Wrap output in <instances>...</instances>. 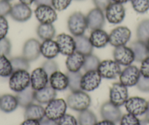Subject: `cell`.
Segmentation results:
<instances>
[{
	"label": "cell",
	"mask_w": 149,
	"mask_h": 125,
	"mask_svg": "<svg viewBox=\"0 0 149 125\" xmlns=\"http://www.w3.org/2000/svg\"><path fill=\"white\" fill-rule=\"evenodd\" d=\"M31 84L30 74L27 70L14 71L10 76L9 87L12 91L18 93L29 87Z\"/></svg>",
	"instance_id": "cell-3"
},
{
	"label": "cell",
	"mask_w": 149,
	"mask_h": 125,
	"mask_svg": "<svg viewBox=\"0 0 149 125\" xmlns=\"http://www.w3.org/2000/svg\"><path fill=\"white\" fill-rule=\"evenodd\" d=\"M41 67L46 72L48 76H50L51 74L55 73L58 69V64L54 59H48L45 61H44Z\"/></svg>",
	"instance_id": "cell-39"
},
{
	"label": "cell",
	"mask_w": 149,
	"mask_h": 125,
	"mask_svg": "<svg viewBox=\"0 0 149 125\" xmlns=\"http://www.w3.org/2000/svg\"><path fill=\"white\" fill-rule=\"evenodd\" d=\"M34 15L40 24H53L58 18L56 10L49 5L37 6L34 10Z\"/></svg>",
	"instance_id": "cell-12"
},
{
	"label": "cell",
	"mask_w": 149,
	"mask_h": 125,
	"mask_svg": "<svg viewBox=\"0 0 149 125\" xmlns=\"http://www.w3.org/2000/svg\"><path fill=\"white\" fill-rule=\"evenodd\" d=\"M146 45H147V48L148 50V52H149V40L146 42Z\"/></svg>",
	"instance_id": "cell-56"
},
{
	"label": "cell",
	"mask_w": 149,
	"mask_h": 125,
	"mask_svg": "<svg viewBox=\"0 0 149 125\" xmlns=\"http://www.w3.org/2000/svg\"><path fill=\"white\" fill-rule=\"evenodd\" d=\"M104 11L105 18L110 24H119L125 18L126 10L122 4L112 2Z\"/></svg>",
	"instance_id": "cell-8"
},
{
	"label": "cell",
	"mask_w": 149,
	"mask_h": 125,
	"mask_svg": "<svg viewBox=\"0 0 149 125\" xmlns=\"http://www.w3.org/2000/svg\"><path fill=\"white\" fill-rule=\"evenodd\" d=\"M134 11L140 14L146 13L149 10V0H130Z\"/></svg>",
	"instance_id": "cell-37"
},
{
	"label": "cell",
	"mask_w": 149,
	"mask_h": 125,
	"mask_svg": "<svg viewBox=\"0 0 149 125\" xmlns=\"http://www.w3.org/2000/svg\"><path fill=\"white\" fill-rule=\"evenodd\" d=\"M30 86L31 89L34 91H37L48 86L49 76L42 67H37L31 72V74L30 75Z\"/></svg>",
	"instance_id": "cell-17"
},
{
	"label": "cell",
	"mask_w": 149,
	"mask_h": 125,
	"mask_svg": "<svg viewBox=\"0 0 149 125\" xmlns=\"http://www.w3.org/2000/svg\"><path fill=\"white\" fill-rule=\"evenodd\" d=\"M76 1H83V0H76Z\"/></svg>",
	"instance_id": "cell-58"
},
{
	"label": "cell",
	"mask_w": 149,
	"mask_h": 125,
	"mask_svg": "<svg viewBox=\"0 0 149 125\" xmlns=\"http://www.w3.org/2000/svg\"><path fill=\"white\" fill-rule=\"evenodd\" d=\"M40 125H58V122L57 121L51 120V119H47V118H44L42 121L40 122Z\"/></svg>",
	"instance_id": "cell-48"
},
{
	"label": "cell",
	"mask_w": 149,
	"mask_h": 125,
	"mask_svg": "<svg viewBox=\"0 0 149 125\" xmlns=\"http://www.w3.org/2000/svg\"><path fill=\"white\" fill-rule=\"evenodd\" d=\"M10 15L14 21L18 22H25L31 18L32 10L29 5L20 2L12 6Z\"/></svg>",
	"instance_id": "cell-19"
},
{
	"label": "cell",
	"mask_w": 149,
	"mask_h": 125,
	"mask_svg": "<svg viewBox=\"0 0 149 125\" xmlns=\"http://www.w3.org/2000/svg\"><path fill=\"white\" fill-rule=\"evenodd\" d=\"M102 78L97 70L86 72L82 75L81 82V88L82 91H92L97 89L101 83Z\"/></svg>",
	"instance_id": "cell-10"
},
{
	"label": "cell",
	"mask_w": 149,
	"mask_h": 125,
	"mask_svg": "<svg viewBox=\"0 0 149 125\" xmlns=\"http://www.w3.org/2000/svg\"><path fill=\"white\" fill-rule=\"evenodd\" d=\"M129 1H130V0H112L113 2H116V3H120L122 4V5L124 3H127Z\"/></svg>",
	"instance_id": "cell-53"
},
{
	"label": "cell",
	"mask_w": 149,
	"mask_h": 125,
	"mask_svg": "<svg viewBox=\"0 0 149 125\" xmlns=\"http://www.w3.org/2000/svg\"><path fill=\"white\" fill-rule=\"evenodd\" d=\"M72 0H52V7L57 11H62L67 9Z\"/></svg>",
	"instance_id": "cell-41"
},
{
	"label": "cell",
	"mask_w": 149,
	"mask_h": 125,
	"mask_svg": "<svg viewBox=\"0 0 149 125\" xmlns=\"http://www.w3.org/2000/svg\"><path fill=\"white\" fill-rule=\"evenodd\" d=\"M45 117V108L41 105L32 103L25 108V119H34L40 122Z\"/></svg>",
	"instance_id": "cell-26"
},
{
	"label": "cell",
	"mask_w": 149,
	"mask_h": 125,
	"mask_svg": "<svg viewBox=\"0 0 149 125\" xmlns=\"http://www.w3.org/2000/svg\"><path fill=\"white\" fill-rule=\"evenodd\" d=\"M78 122L79 125H95L97 123V118L94 112L87 109L80 112Z\"/></svg>",
	"instance_id": "cell-32"
},
{
	"label": "cell",
	"mask_w": 149,
	"mask_h": 125,
	"mask_svg": "<svg viewBox=\"0 0 149 125\" xmlns=\"http://www.w3.org/2000/svg\"><path fill=\"white\" fill-rule=\"evenodd\" d=\"M40 53L47 59H54L59 54L56 42L53 40H44L40 45Z\"/></svg>",
	"instance_id": "cell-24"
},
{
	"label": "cell",
	"mask_w": 149,
	"mask_h": 125,
	"mask_svg": "<svg viewBox=\"0 0 149 125\" xmlns=\"http://www.w3.org/2000/svg\"><path fill=\"white\" fill-rule=\"evenodd\" d=\"M132 32L127 27H117L109 34V43L113 47L122 46L130 40Z\"/></svg>",
	"instance_id": "cell-5"
},
{
	"label": "cell",
	"mask_w": 149,
	"mask_h": 125,
	"mask_svg": "<svg viewBox=\"0 0 149 125\" xmlns=\"http://www.w3.org/2000/svg\"><path fill=\"white\" fill-rule=\"evenodd\" d=\"M124 105L129 113L139 116L146 113L148 108V102L142 97H132L128 98Z\"/></svg>",
	"instance_id": "cell-13"
},
{
	"label": "cell",
	"mask_w": 149,
	"mask_h": 125,
	"mask_svg": "<svg viewBox=\"0 0 149 125\" xmlns=\"http://www.w3.org/2000/svg\"><path fill=\"white\" fill-rule=\"evenodd\" d=\"M5 1H8V2H10V1H12V0H5Z\"/></svg>",
	"instance_id": "cell-57"
},
{
	"label": "cell",
	"mask_w": 149,
	"mask_h": 125,
	"mask_svg": "<svg viewBox=\"0 0 149 125\" xmlns=\"http://www.w3.org/2000/svg\"><path fill=\"white\" fill-rule=\"evenodd\" d=\"M114 60L121 66L131 65L134 61V56L130 47L126 45L116 47L113 52Z\"/></svg>",
	"instance_id": "cell-11"
},
{
	"label": "cell",
	"mask_w": 149,
	"mask_h": 125,
	"mask_svg": "<svg viewBox=\"0 0 149 125\" xmlns=\"http://www.w3.org/2000/svg\"><path fill=\"white\" fill-rule=\"evenodd\" d=\"M100 62L101 61H100V59L97 56L93 55V54L85 56V60H84L83 68L85 72L97 70Z\"/></svg>",
	"instance_id": "cell-35"
},
{
	"label": "cell",
	"mask_w": 149,
	"mask_h": 125,
	"mask_svg": "<svg viewBox=\"0 0 149 125\" xmlns=\"http://www.w3.org/2000/svg\"><path fill=\"white\" fill-rule=\"evenodd\" d=\"M137 40L146 43L149 40V19L143 20L139 23L136 29Z\"/></svg>",
	"instance_id": "cell-33"
},
{
	"label": "cell",
	"mask_w": 149,
	"mask_h": 125,
	"mask_svg": "<svg viewBox=\"0 0 149 125\" xmlns=\"http://www.w3.org/2000/svg\"><path fill=\"white\" fill-rule=\"evenodd\" d=\"M140 69L135 65L127 66L119 75L120 83H122L127 87H132L137 85V82L140 79Z\"/></svg>",
	"instance_id": "cell-9"
},
{
	"label": "cell",
	"mask_w": 149,
	"mask_h": 125,
	"mask_svg": "<svg viewBox=\"0 0 149 125\" xmlns=\"http://www.w3.org/2000/svg\"><path fill=\"white\" fill-rule=\"evenodd\" d=\"M109 97L110 103L115 105L118 107L124 105L129 98L128 89L120 82L114 83L110 87Z\"/></svg>",
	"instance_id": "cell-7"
},
{
	"label": "cell",
	"mask_w": 149,
	"mask_h": 125,
	"mask_svg": "<svg viewBox=\"0 0 149 125\" xmlns=\"http://www.w3.org/2000/svg\"><path fill=\"white\" fill-rule=\"evenodd\" d=\"M93 2L96 8L104 11L113 2L112 0H93Z\"/></svg>",
	"instance_id": "cell-47"
},
{
	"label": "cell",
	"mask_w": 149,
	"mask_h": 125,
	"mask_svg": "<svg viewBox=\"0 0 149 125\" xmlns=\"http://www.w3.org/2000/svg\"><path fill=\"white\" fill-rule=\"evenodd\" d=\"M140 125H149V119H145L140 120Z\"/></svg>",
	"instance_id": "cell-54"
},
{
	"label": "cell",
	"mask_w": 149,
	"mask_h": 125,
	"mask_svg": "<svg viewBox=\"0 0 149 125\" xmlns=\"http://www.w3.org/2000/svg\"><path fill=\"white\" fill-rule=\"evenodd\" d=\"M56 42L58 45L59 54L64 56H69L75 51V42L72 36L62 33L56 37Z\"/></svg>",
	"instance_id": "cell-16"
},
{
	"label": "cell",
	"mask_w": 149,
	"mask_h": 125,
	"mask_svg": "<svg viewBox=\"0 0 149 125\" xmlns=\"http://www.w3.org/2000/svg\"><path fill=\"white\" fill-rule=\"evenodd\" d=\"M34 3L37 6H40V5H49V6H52V0H34Z\"/></svg>",
	"instance_id": "cell-49"
},
{
	"label": "cell",
	"mask_w": 149,
	"mask_h": 125,
	"mask_svg": "<svg viewBox=\"0 0 149 125\" xmlns=\"http://www.w3.org/2000/svg\"><path fill=\"white\" fill-rule=\"evenodd\" d=\"M11 43L7 37L0 40V55H4L8 57L11 52Z\"/></svg>",
	"instance_id": "cell-40"
},
{
	"label": "cell",
	"mask_w": 149,
	"mask_h": 125,
	"mask_svg": "<svg viewBox=\"0 0 149 125\" xmlns=\"http://www.w3.org/2000/svg\"><path fill=\"white\" fill-rule=\"evenodd\" d=\"M13 73L10 59L8 57L0 55V77H10Z\"/></svg>",
	"instance_id": "cell-34"
},
{
	"label": "cell",
	"mask_w": 149,
	"mask_h": 125,
	"mask_svg": "<svg viewBox=\"0 0 149 125\" xmlns=\"http://www.w3.org/2000/svg\"><path fill=\"white\" fill-rule=\"evenodd\" d=\"M37 34L42 41L53 40L56 36V29L53 24H40L37 27Z\"/></svg>",
	"instance_id": "cell-30"
},
{
	"label": "cell",
	"mask_w": 149,
	"mask_h": 125,
	"mask_svg": "<svg viewBox=\"0 0 149 125\" xmlns=\"http://www.w3.org/2000/svg\"><path fill=\"white\" fill-rule=\"evenodd\" d=\"M136 86L140 91L143 92H149V78H146L141 75Z\"/></svg>",
	"instance_id": "cell-44"
},
{
	"label": "cell",
	"mask_w": 149,
	"mask_h": 125,
	"mask_svg": "<svg viewBox=\"0 0 149 125\" xmlns=\"http://www.w3.org/2000/svg\"><path fill=\"white\" fill-rule=\"evenodd\" d=\"M100 115L104 120L110 121L114 123L120 122L123 116L119 107L113 105L110 101L102 105L100 108Z\"/></svg>",
	"instance_id": "cell-15"
},
{
	"label": "cell",
	"mask_w": 149,
	"mask_h": 125,
	"mask_svg": "<svg viewBox=\"0 0 149 125\" xmlns=\"http://www.w3.org/2000/svg\"><path fill=\"white\" fill-rule=\"evenodd\" d=\"M89 40L94 48H104L109 43V34L102 29L92 30Z\"/></svg>",
	"instance_id": "cell-21"
},
{
	"label": "cell",
	"mask_w": 149,
	"mask_h": 125,
	"mask_svg": "<svg viewBox=\"0 0 149 125\" xmlns=\"http://www.w3.org/2000/svg\"><path fill=\"white\" fill-rule=\"evenodd\" d=\"M134 56V61L141 62L149 56L148 50L147 48L146 43L137 40L133 42L130 45Z\"/></svg>",
	"instance_id": "cell-28"
},
{
	"label": "cell",
	"mask_w": 149,
	"mask_h": 125,
	"mask_svg": "<svg viewBox=\"0 0 149 125\" xmlns=\"http://www.w3.org/2000/svg\"><path fill=\"white\" fill-rule=\"evenodd\" d=\"M67 104L63 99H54L47 104L45 108V118L58 121L66 114Z\"/></svg>",
	"instance_id": "cell-4"
},
{
	"label": "cell",
	"mask_w": 149,
	"mask_h": 125,
	"mask_svg": "<svg viewBox=\"0 0 149 125\" xmlns=\"http://www.w3.org/2000/svg\"><path fill=\"white\" fill-rule=\"evenodd\" d=\"M95 125H116V123L110 122V121L104 120L103 119L102 121H100L99 122H97V123Z\"/></svg>",
	"instance_id": "cell-51"
},
{
	"label": "cell",
	"mask_w": 149,
	"mask_h": 125,
	"mask_svg": "<svg viewBox=\"0 0 149 125\" xmlns=\"http://www.w3.org/2000/svg\"><path fill=\"white\" fill-rule=\"evenodd\" d=\"M85 56L74 51L70 55L67 56L66 60V67L70 72H78L81 70L84 64Z\"/></svg>",
	"instance_id": "cell-22"
},
{
	"label": "cell",
	"mask_w": 149,
	"mask_h": 125,
	"mask_svg": "<svg viewBox=\"0 0 149 125\" xmlns=\"http://www.w3.org/2000/svg\"><path fill=\"white\" fill-rule=\"evenodd\" d=\"M105 15L102 10L98 8H94L88 13L86 15L88 28L92 30L102 29L105 24Z\"/></svg>",
	"instance_id": "cell-18"
},
{
	"label": "cell",
	"mask_w": 149,
	"mask_h": 125,
	"mask_svg": "<svg viewBox=\"0 0 149 125\" xmlns=\"http://www.w3.org/2000/svg\"><path fill=\"white\" fill-rule=\"evenodd\" d=\"M50 86L56 91H64L68 88L69 82L67 74L56 71L49 76Z\"/></svg>",
	"instance_id": "cell-20"
},
{
	"label": "cell",
	"mask_w": 149,
	"mask_h": 125,
	"mask_svg": "<svg viewBox=\"0 0 149 125\" xmlns=\"http://www.w3.org/2000/svg\"><path fill=\"white\" fill-rule=\"evenodd\" d=\"M18 103L15 96L6 94L0 97V110L4 113H12L17 109Z\"/></svg>",
	"instance_id": "cell-27"
},
{
	"label": "cell",
	"mask_w": 149,
	"mask_h": 125,
	"mask_svg": "<svg viewBox=\"0 0 149 125\" xmlns=\"http://www.w3.org/2000/svg\"><path fill=\"white\" fill-rule=\"evenodd\" d=\"M67 107L74 111L81 112L87 110L90 107L91 103V97L86 91L80 90L77 91H72L67 97Z\"/></svg>",
	"instance_id": "cell-1"
},
{
	"label": "cell",
	"mask_w": 149,
	"mask_h": 125,
	"mask_svg": "<svg viewBox=\"0 0 149 125\" xmlns=\"http://www.w3.org/2000/svg\"><path fill=\"white\" fill-rule=\"evenodd\" d=\"M97 71L102 78L111 80L119 77L121 68L115 60L107 59L100 62Z\"/></svg>",
	"instance_id": "cell-6"
},
{
	"label": "cell",
	"mask_w": 149,
	"mask_h": 125,
	"mask_svg": "<svg viewBox=\"0 0 149 125\" xmlns=\"http://www.w3.org/2000/svg\"><path fill=\"white\" fill-rule=\"evenodd\" d=\"M145 114H146V119H149V101L148 102V108Z\"/></svg>",
	"instance_id": "cell-55"
},
{
	"label": "cell",
	"mask_w": 149,
	"mask_h": 125,
	"mask_svg": "<svg viewBox=\"0 0 149 125\" xmlns=\"http://www.w3.org/2000/svg\"><path fill=\"white\" fill-rule=\"evenodd\" d=\"M9 29V24L5 17L0 16V40L6 37Z\"/></svg>",
	"instance_id": "cell-43"
},
{
	"label": "cell",
	"mask_w": 149,
	"mask_h": 125,
	"mask_svg": "<svg viewBox=\"0 0 149 125\" xmlns=\"http://www.w3.org/2000/svg\"><path fill=\"white\" fill-rule=\"evenodd\" d=\"M12 5L9 2L5 0H0V16L5 17L10 13Z\"/></svg>",
	"instance_id": "cell-45"
},
{
	"label": "cell",
	"mask_w": 149,
	"mask_h": 125,
	"mask_svg": "<svg viewBox=\"0 0 149 125\" xmlns=\"http://www.w3.org/2000/svg\"><path fill=\"white\" fill-rule=\"evenodd\" d=\"M140 72L142 76L149 78V56L143 61H141Z\"/></svg>",
	"instance_id": "cell-46"
},
{
	"label": "cell",
	"mask_w": 149,
	"mask_h": 125,
	"mask_svg": "<svg viewBox=\"0 0 149 125\" xmlns=\"http://www.w3.org/2000/svg\"><path fill=\"white\" fill-rule=\"evenodd\" d=\"M13 70L14 71L18 70H27L30 68L29 61L26 59L24 57H17L10 59Z\"/></svg>",
	"instance_id": "cell-36"
},
{
	"label": "cell",
	"mask_w": 149,
	"mask_h": 125,
	"mask_svg": "<svg viewBox=\"0 0 149 125\" xmlns=\"http://www.w3.org/2000/svg\"><path fill=\"white\" fill-rule=\"evenodd\" d=\"M120 125H140V120L134 115L128 113L123 115L120 120Z\"/></svg>",
	"instance_id": "cell-38"
},
{
	"label": "cell",
	"mask_w": 149,
	"mask_h": 125,
	"mask_svg": "<svg viewBox=\"0 0 149 125\" xmlns=\"http://www.w3.org/2000/svg\"><path fill=\"white\" fill-rule=\"evenodd\" d=\"M67 78H68L69 86L68 88L71 90V91H77L81 90V82L82 75L80 71L78 72H70L67 73Z\"/></svg>",
	"instance_id": "cell-31"
},
{
	"label": "cell",
	"mask_w": 149,
	"mask_h": 125,
	"mask_svg": "<svg viewBox=\"0 0 149 125\" xmlns=\"http://www.w3.org/2000/svg\"><path fill=\"white\" fill-rule=\"evenodd\" d=\"M67 28L73 37L84 35L88 29L86 16L81 12H74L67 20Z\"/></svg>",
	"instance_id": "cell-2"
},
{
	"label": "cell",
	"mask_w": 149,
	"mask_h": 125,
	"mask_svg": "<svg viewBox=\"0 0 149 125\" xmlns=\"http://www.w3.org/2000/svg\"><path fill=\"white\" fill-rule=\"evenodd\" d=\"M20 2L29 6L30 5H31V4L33 3V2H34V0H20Z\"/></svg>",
	"instance_id": "cell-52"
},
{
	"label": "cell",
	"mask_w": 149,
	"mask_h": 125,
	"mask_svg": "<svg viewBox=\"0 0 149 125\" xmlns=\"http://www.w3.org/2000/svg\"><path fill=\"white\" fill-rule=\"evenodd\" d=\"M20 125H40V123L39 121L34 120V119H25V121Z\"/></svg>",
	"instance_id": "cell-50"
},
{
	"label": "cell",
	"mask_w": 149,
	"mask_h": 125,
	"mask_svg": "<svg viewBox=\"0 0 149 125\" xmlns=\"http://www.w3.org/2000/svg\"><path fill=\"white\" fill-rule=\"evenodd\" d=\"M40 45L41 43L37 39H29L23 46L22 57L29 62L37 60L41 55Z\"/></svg>",
	"instance_id": "cell-14"
},
{
	"label": "cell",
	"mask_w": 149,
	"mask_h": 125,
	"mask_svg": "<svg viewBox=\"0 0 149 125\" xmlns=\"http://www.w3.org/2000/svg\"><path fill=\"white\" fill-rule=\"evenodd\" d=\"M58 125H78L77 119L70 114H65L58 121Z\"/></svg>",
	"instance_id": "cell-42"
},
{
	"label": "cell",
	"mask_w": 149,
	"mask_h": 125,
	"mask_svg": "<svg viewBox=\"0 0 149 125\" xmlns=\"http://www.w3.org/2000/svg\"><path fill=\"white\" fill-rule=\"evenodd\" d=\"M15 97L18 100V105L24 108L34 103V101H35L34 90L32 89L31 87H28L26 89L18 92Z\"/></svg>",
	"instance_id": "cell-29"
},
{
	"label": "cell",
	"mask_w": 149,
	"mask_h": 125,
	"mask_svg": "<svg viewBox=\"0 0 149 125\" xmlns=\"http://www.w3.org/2000/svg\"><path fill=\"white\" fill-rule=\"evenodd\" d=\"M56 91L51 86H46L42 89L34 91L35 101L40 104H48L56 97Z\"/></svg>",
	"instance_id": "cell-23"
},
{
	"label": "cell",
	"mask_w": 149,
	"mask_h": 125,
	"mask_svg": "<svg viewBox=\"0 0 149 125\" xmlns=\"http://www.w3.org/2000/svg\"><path fill=\"white\" fill-rule=\"evenodd\" d=\"M74 39L75 42V51L84 56L92 54L94 47L91 45L89 37L85 35H81L74 37Z\"/></svg>",
	"instance_id": "cell-25"
}]
</instances>
